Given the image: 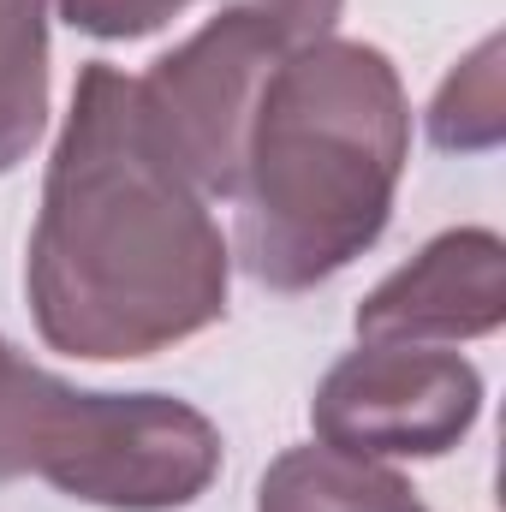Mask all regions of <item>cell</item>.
Returning a JSON list of instances; mask_svg holds the SVG:
<instances>
[{"mask_svg":"<svg viewBox=\"0 0 506 512\" xmlns=\"http://www.w3.org/2000/svg\"><path fill=\"white\" fill-rule=\"evenodd\" d=\"M227 280L233 251L209 197L155 137L137 78L90 60L54 137L24 256L42 346L84 364L155 358L227 316Z\"/></svg>","mask_w":506,"mask_h":512,"instance_id":"6da1fadb","label":"cell"},{"mask_svg":"<svg viewBox=\"0 0 506 512\" xmlns=\"http://www.w3.org/2000/svg\"><path fill=\"white\" fill-rule=\"evenodd\" d=\"M411 155V102L399 66L346 36L292 48L256 96L233 251L268 292H310L387 233Z\"/></svg>","mask_w":506,"mask_h":512,"instance_id":"7a4b0ae2","label":"cell"},{"mask_svg":"<svg viewBox=\"0 0 506 512\" xmlns=\"http://www.w3.org/2000/svg\"><path fill=\"white\" fill-rule=\"evenodd\" d=\"M48 489L108 512H179L221 477V429L173 393H96L42 364L0 358V483Z\"/></svg>","mask_w":506,"mask_h":512,"instance_id":"3957f363","label":"cell"},{"mask_svg":"<svg viewBox=\"0 0 506 512\" xmlns=\"http://www.w3.org/2000/svg\"><path fill=\"white\" fill-rule=\"evenodd\" d=\"M286 54L292 48L268 18H256L251 6H221L197 36H185L137 78L155 137L203 197H233L256 96Z\"/></svg>","mask_w":506,"mask_h":512,"instance_id":"277c9868","label":"cell"},{"mask_svg":"<svg viewBox=\"0 0 506 512\" xmlns=\"http://www.w3.org/2000/svg\"><path fill=\"white\" fill-rule=\"evenodd\" d=\"M483 417V370L447 346H358L310 399L322 447L358 459H441Z\"/></svg>","mask_w":506,"mask_h":512,"instance_id":"5b68a950","label":"cell"},{"mask_svg":"<svg viewBox=\"0 0 506 512\" xmlns=\"http://www.w3.org/2000/svg\"><path fill=\"white\" fill-rule=\"evenodd\" d=\"M506 245L495 227L435 233L405 268H393L358 304L352 328L364 346H459L501 334Z\"/></svg>","mask_w":506,"mask_h":512,"instance_id":"8992f818","label":"cell"},{"mask_svg":"<svg viewBox=\"0 0 506 512\" xmlns=\"http://www.w3.org/2000/svg\"><path fill=\"white\" fill-rule=\"evenodd\" d=\"M256 512H429V501L393 465L310 441L286 447L262 471Z\"/></svg>","mask_w":506,"mask_h":512,"instance_id":"52a82bcc","label":"cell"},{"mask_svg":"<svg viewBox=\"0 0 506 512\" xmlns=\"http://www.w3.org/2000/svg\"><path fill=\"white\" fill-rule=\"evenodd\" d=\"M48 126V0H0V173Z\"/></svg>","mask_w":506,"mask_h":512,"instance_id":"ba28073f","label":"cell"},{"mask_svg":"<svg viewBox=\"0 0 506 512\" xmlns=\"http://www.w3.org/2000/svg\"><path fill=\"white\" fill-rule=\"evenodd\" d=\"M506 131V102H501V36H483L435 90L429 102V137L435 149H495Z\"/></svg>","mask_w":506,"mask_h":512,"instance_id":"9c48e42d","label":"cell"},{"mask_svg":"<svg viewBox=\"0 0 506 512\" xmlns=\"http://www.w3.org/2000/svg\"><path fill=\"white\" fill-rule=\"evenodd\" d=\"M185 6L191 0H60V18L96 42H137V36H155L161 24H173Z\"/></svg>","mask_w":506,"mask_h":512,"instance_id":"30bf717a","label":"cell"},{"mask_svg":"<svg viewBox=\"0 0 506 512\" xmlns=\"http://www.w3.org/2000/svg\"><path fill=\"white\" fill-rule=\"evenodd\" d=\"M233 6H251L256 18H268L286 36V48H304V42L334 36V24L346 12V0H233Z\"/></svg>","mask_w":506,"mask_h":512,"instance_id":"8fae6325","label":"cell"},{"mask_svg":"<svg viewBox=\"0 0 506 512\" xmlns=\"http://www.w3.org/2000/svg\"><path fill=\"white\" fill-rule=\"evenodd\" d=\"M6 352H12V346H6V340H0V358H6Z\"/></svg>","mask_w":506,"mask_h":512,"instance_id":"7c38bea8","label":"cell"}]
</instances>
